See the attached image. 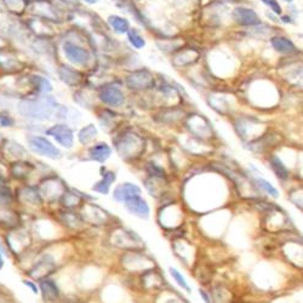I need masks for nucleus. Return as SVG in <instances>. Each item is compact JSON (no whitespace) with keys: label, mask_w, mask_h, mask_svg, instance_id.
Listing matches in <instances>:
<instances>
[{"label":"nucleus","mask_w":303,"mask_h":303,"mask_svg":"<svg viewBox=\"0 0 303 303\" xmlns=\"http://www.w3.org/2000/svg\"><path fill=\"white\" fill-rule=\"evenodd\" d=\"M61 111L62 108L58 107L57 102L52 97L48 96L38 97L33 99H22L17 105V112L20 116L28 118V119L40 120V122L51 119L54 114L58 116V118H62Z\"/></svg>","instance_id":"obj_1"},{"label":"nucleus","mask_w":303,"mask_h":303,"mask_svg":"<svg viewBox=\"0 0 303 303\" xmlns=\"http://www.w3.org/2000/svg\"><path fill=\"white\" fill-rule=\"evenodd\" d=\"M3 245L7 250L8 256L19 258L28 251L31 246V234L21 226L3 232Z\"/></svg>","instance_id":"obj_2"},{"label":"nucleus","mask_w":303,"mask_h":303,"mask_svg":"<svg viewBox=\"0 0 303 303\" xmlns=\"http://www.w3.org/2000/svg\"><path fill=\"white\" fill-rule=\"evenodd\" d=\"M14 190H0V229L3 232L21 226V216L15 208Z\"/></svg>","instance_id":"obj_3"},{"label":"nucleus","mask_w":303,"mask_h":303,"mask_svg":"<svg viewBox=\"0 0 303 303\" xmlns=\"http://www.w3.org/2000/svg\"><path fill=\"white\" fill-rule=\"evenodd\" d=\"M27 145L29 151L33 152L34 154L40 155V157L51 159V160H57L61 158L60 149L44 136L31 135L27 137Z\"/></svg>","instance_id":"obj_4"},{"label":"nucleus","mask_w":303,"mask_h":303,"mask_svg":"<svg viewBox=\"0 0 303 303\" xmlns=\"http://www.w3.org/2000/svg\"><path fill=\"white\" fill-rule=\"evenodd\" d=\"M15 203L21 207H38L43 203V198L40 195L38 188L33 186H20L14 190Z\"/></svg>","instance_id":"obj_5"},{"label":"nucleus","mask_w":303,"mask_h":303,"mask_svg":"<svg viewBox=\"0 0 303 303\" xmlns=\"http://www.w3.org/2000/svg\"><path fill=\"white\" fill-rule=\"evenodd\" d=\"M55 267L56 264L54 257L51 255L45 254L40 256L26 273L31 279H35V280L39 281L44 278H48L52 273V270L55 269Z\"/></svg>","instance_id":"obj_6"},{"label":"nucleus","mask_w":303,"mask_h":303,"mask_svg":"<svg viewBox=\"0 0 303 303\" xmlns=\"http://www.w3.org/2000/svg\"><path fill=\"white\" fill-rule=\"evenodd\" d=\"M27 149L20 143L15 142V141L4 140L2 148H0V159L7 165L9 163H13V161L27 159Z\"/></svg>","instance_id":"obj_7"},{"label":"nucleus","mask_w":303,"mask_h":303,"mask_svg":"<svg viewBox=\"0 0 303 303\" xmlns=\"http://www.w3.org/2000/svg\"><path fill=\"white\" fill-rule=\"evenodd\" d=\"M34 169V164H32L27 159L16 160L8 164V176L9 178L15 179V181H27V178L31 176Z\"/></svg>","instance_id":"obj_8"},{"label":"nucleus","mask_w":303,"mask_h":303,"mask_svg":"<svg viewBox=\"0 0 303 303\" xmlns=\"http://www.w3.org/2000/svg\"><path fill=\"white\" fill-rule=\"evenodd\" d=\"M46 135L52 137L56 142L64 148H70L74 143V134L72 129L64 124H56L46 130Z\"/></svg>","instance_id":"obj_9"},{"label":"nucleus","mask_w":303,"mask_h":303,"mask_svg":"<svg viewBox=\"0 0 303 303\" xmlns=\"http://www.w3.org/2000/svg\"><path fill=\"white\" fill-rule=\"evenodd\" d=\"M98 97L106 105L113 106V107H119L125 101L124 93L122 92L119 87L114 86V85H108V86L102 87L99 90Z\"/></svg>","instance_id":"obj_10"},{"label":"nucleus","mask_w":303,"mask_h":303,"mask_svg":"<svg viewBox=\"0 0 303 303\" xmlns=\"http://www.w3.org/2000/svg\"><path fill=\"white\" fill-rule=\"evenodd\" d=\"M126 210L131 215L140 217V219H148L149 217V207L147 201L140 195H134L131 198L126 199L124 201Z\"/></svg>","instance_id":"obj_11"},{"label":"nucleus","mask_w":303,"mask_h":303,"mask_svg":"<svg viewBox=\"0 0 303 303\" xmlns=\"http://www.w3.org/2000/svg\"><path fill=\"white\" fill-rule=\"evenodd\" d=\"M39 293L42 295L44 302L54 303L60 298V289L54 280L49 278H44L39 280Z\"/></svg>","instance_id":"obj_12"},{"label":"nucleus","mask_w":303,"mask_h":303,"mask_svg":"<svg viewBox=\"0 0 303 303\" xmlns=\"http://www.w3.org/2000/svg\"><path fill=\"white\" fill-rule=\"evenodd\" d=\"M64 54L67 58L74 64H86L90 60V55L86 50L81 49L80 46H76L72 43H66L63 46Z\"/></svg>","instance_id":"obj_13"},{"label":"nucleus","mask_w":303,"mask_h":303,"mask_svg":"<svg viewBox=\"0 0 303 303\" xmlns=\"http://www.w3.org/2000/svg\"><path fill=\"white\" fill-rule=\"evenodd\" d=\"M233 20L240 26L260 25V17L254 10L248 8H237L233 11Z\"/></svg>","instance_id":"obj_14"},{"label":"nucleus","mask_w":303,"mask_h":303,"mask_svg":"<svg viewBox=\"0 0 303 303\" xmlns=\"http://www.w3.org/2000/svg\"><path fill=\"white\" fill-rule=\"evenodd\" d=\"M140 193H141V189L136 186V184L123 183V184H119V186L114 189L113 196L117 201L124 203L126 199L131 198V196L140 195Z\"/></svg>","instance_id":"obj_15"},{"label":"nucleus","mask_w":303,"mask_h":303,"mask_svg":"<svg viewBox=\"0 0 303 303\" xmlns=\"http://www.w3.org/2000/svg\"><path fill=\"white\" fill-rule=\"evenodd\" d=\"M128 84L131 89H146L153 84V79L147 72H137L129 78Z\"/></svg>","instance_id":"obj_16"},{"label":"nucleus","mask_w":303,"mask_h":303,"mask_svg":"<svg viewBox=\"0 0 303 303\" xmlns=\"http://www.w3.org/2000/svg\"><path fill=\"white\" fill-rule=\"evenodd\" d=\"M272 46L278 52H281V54H296L298 52V50L295 46L291 40L286 39L284 37H275L272 39Z\"/></svg>","instance_id":"obj_17"},{"label":"nucleus","mask_w":303,"mask_h":303,"mask_svg":"<svg viewBox=\"0 0 303 303\" xmlns=\"http://www.w3.org/2000/svg\"><path fill=\"white\" fill-rule=\"evenodd\" d=\"M89 154L91 159L96 161H106L111 155V148L105 143H101V145H96L93 146L92 148L89 151Z\"/></svg>","instance_id":"obj_18"},{"label":"nucleus","mask_w":303,"mask_h":303,"mask_svg":"<svg viewBox=\"0 0 303 303\" xmlns=\"http://www.w3.org/2000/svg\"><path fill=\"white\" fill-rule=\"evenodd\" d=\"M108 23L118 33H128V31L130 29V25H129L128 20L123 19L120 16H116V15L108 17Z\"/></svg>","instance_id":"obj_19"},{"label":"nucleus","mask_w":303,"mask_h":303,"mask_svg":"<svg viewBox=\"0 0 303 303\" xmlns=\"http://www.w3.org/2000/svg\"><path fill=\"white\" fill-rule=\"evenodd\" d=\"M114 181H116V175H114L113 172L107 171L104 175V177H102L101 181H99L98 183L93 187V190H96V192H98L101 194H107L108 190H110V188H111V184L113 183Z\"/></svg>","instance_id":"obj_20"},{"label":"nucleus","mask_w":303,"mask_h":303,"mask_svg":"<svg viewBox=\"0 0 303 303\" xmlns=\"http://www.w3.org/2000/svg\"><path fill=\"white\" fill-rule=\"evenodd\" d=\"M60 76L64 83L68 85H74L79 81V74L69 67H62L60 70Z\"/></svg>","instance_id":"obj_21"},{"label":"nucleus","mask_w":303,"mask_h":303,"mask_svg":"<svg viewBox=\"0 0 303 303\" xmlns=\"http://www.w3.org/2000/svg\"><path fill=\"white\" fill-rule=\"evenodd\" d=\"M11 189L10 178L8 176V165L0 159V190Z\"/></svg>","instance_id":"obj_22"},{"label":"nucleus","mask_w":303,"mask_h":303,"mask_svg":"<svg viewBox=\"0 0 303 303\" xmlns=\"http://www.w3.org/2000/svg\"><path fill=\"white\" fill-rule=\"evenodd\" d=\"M128 38H129V42L131 43V45L135 46L136 49H142L143 46L146 45L145 39H143L142 35L138 33L136 29H129Z\"/></svg>","instance_id":"obj_23"},{"label":"nucleus","mask_w":303,"mask_h":303,"mask_svg":"<svg viewBox=\"0 0 303 303\" xmlns=\"http://www.w3.org/2000/svg\"><path fill=\"white\" fill-rule=\"evenodd\" d=\"M272 167L279 178H281V179L287 178V176H289V171H287V169L285 167L284 164L281 163L280 159L276 158V157H273L272 158Z\"/></svg>","instance_id":"obj_24"},{"label":"nucleus","mask_w":303,"mask_h":303,"mask_svg":"<svg viewBox=\"0 0 303 303\" xmlns=\"http://www.w3.org/2000/svg\"><path fill=\"white\" fill-rule=\"evenodd\" d=\"M97 131L95 129V126L93 125H87L86 128H84L83 130L79 132V140H80V142L85 145V143H87L89 141L92 140L93 137L96 136Z\"/></svg>","instance_id":"obj_25"},{"label":"nucleus","mask_w":303,"mask_h":303,"mask_svg":"<svg viewBox=\"0 0 303 303\" xmlns=\"http://www.w3.org/2000/svg\"><path fill=\"white\" fill-rule=\"evenodd\" d=\"M16 124V120L8 111H0V128L11 129Z\"/></svg>","instance_id":"obj_26"},{"label":"nucleus","mask_w":303,"mask_h":303,"mask_svg":"<svg viewBox=\"0 0 303 303\" xmlns=\"http://www.w3.org/2000/svg\"><path fill=\"white\" fill-rule=\"evenodd\" d=\"M33 81H34V84L37 85L38 89H39L40 91H43V92H49V91L52 90L51 84H50V81L48 80V79L37 75L33 78Z\"/></svg>","instance_id":"obj_27"},{"label":"nucleus","mask_w":303,"mask_h":303,"mask_svg":"<svg viewBox=\"0 0 303 303\" xmlns=\"http://www.w3.org/2000/svg\"><path fill=\"white\" fill-rule=\"evenodd\" d=\"M170 273H171L172 278L175 279L176 282H177V284L179 285V286L182 287V289H184V290H187V291H190V287L188 286V284H187L186 279H184L183 276H182V274H181V273L178 272L177 269H175V268H170Z\"/></svg>","instance_id":"obj_28"},{"label":"nucleus","mask_w":303,"mask_h":303,"mask_svg":"<svg viewBox=\"0 0 303 303\" xmlns=\"http://www.w3.org/2000/svg\"><path fill=\"white\" fill-rule=\"evenodd\" d=\"M257 183H258V186H260V187L262 188V189L266 190V192H267V193H269L270 195L275 196V198L279 195L278 190H276L275 188L273 187L272 184L269 183V182L264 181V179H262V178H257Z\"/></svg>","instance_id":"obj_29"},{"label":"nucleus","mask_w":303,"mask_h":303,"mask_svg":"<svg viewBox=\"0 0 303 303\" xmlns=\"http://www.w3.org/2000/svg\"><path fill=\"white\" fill-rule=\"evenodd\" d=\"M262 3L266 4L267 7H268L270 10L273 11V13H275L278 15L281 14V7L279 5V3L276 2V0H262Z\"/></svg>","instance_id":"obj_30"},{"label":"nucleus","mask_w":303,"mask_h":303,"mask_svg":"<svg viewBox=\"0 0 303 303\" xmlns=\"http://www.w3.org/2000/svg\"><path fill=\"white\" fill-rule=\"evenodd\" d=\"M22 284L25 285L27 289H29L32 291V293H34V295H38L39 293V287H38L37 282L34 280H32V279H23Z\"/></svg>","instance_id":"obj_31"},{"label":"nucleus","mask_w":303,"mask_h":303,"mask_svg":"<svg viewBox=\"0 0 303 303\" xmlns=\"http://www.w3.org/2000/svg\"><path fill=\"white\" fill-rule=\"evenodd\" d=\"M0 303H16L15 299L9 295L8 290H0Z\"/></svg>","instance_id":"obj_32"},{"label":"nucleus","mask_w":303,"mask_h":303,"mask_svg":"<svg viewBox=\"0 0 303 303\" xmlns=\"http://www.w3.org/2000/svg\"><path fill=\"white\" fill-rule=\"evenodd\" d=\"M5 256H8V252L2 241H0V270L4 268L5 266Z\"/></svg>","instance_id":"obj_33"},{"label":"nucleus","mask_w":303,"mask_h":303,"mask_svg":"<svg viewBox=\"0 0 303 303\" xmlns=\"http://www.w3.org/2000/svg\"><path fill=\"white\" fill-rule=\"evenodd\" d=\"M200 296H201L203 298L205 299V302H207V303H210V299H209V297L207 296V293H205L204 291H200Z\"/></svg>","instance_id":"obj_34"},{"label":"nucleus","mask_w":303,"mask_h":303,"mask_svg":"<svg viewBox=\"0 0 303 303\" xmlns=\"http://www.w3.org/2000/svg\"><path fill=\"white\" fill-rule=\"evenodd\" d=\"M4 140H5V138H3L2 134H0V148H2V145H3V142H4Z\"/></svg>","instance_id":"obj_35"},{"label":"nucleus","mask_w":303,"mask_h":303,"mask_svg":"<svg viewBox=\"0 0 303 303\" xmlns=\"http://www.w3.org/2000/svg\"><path fill=\"white\" fill-rule=\"evenodd\" d=\"M87 3H90V4H93V3H96L97 0H86Z\"/></svg>","instance_id":"obj_36"},{"label":"nucleus","mask_w":303,"mask_h":303,"mask_svg":"<svg viewBox=\"0 0 303 303\" xmlns=\"http://www.w3.org/2000/svg\"><path fill=\"white\" fill-rule=\"evenodd\" d=\"M284 2H289V3H291V2H292V0H284Z\"/></svg>","instance_id":"obj_37"}]
</instances>
